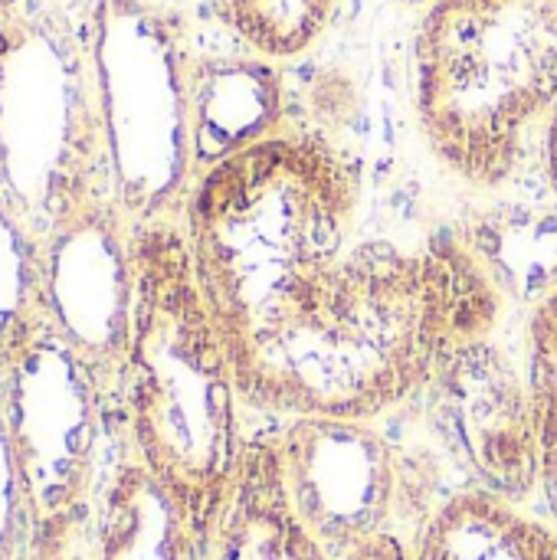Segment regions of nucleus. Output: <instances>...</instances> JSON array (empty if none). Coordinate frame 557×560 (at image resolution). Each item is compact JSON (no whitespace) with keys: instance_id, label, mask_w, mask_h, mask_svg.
<instances>
[{"instance_id":"obj_1","label":"nucleus","mask_w":557,"mask_h":560,"mask_svg":"<svg viewBox=\"0 0 557 560\" xmlns=\"http://www.w3.org/2000/svg\"><path fill=\"white\" fill-rule=\"evenodd\" d=\"M184 226L243 407L378 420L502 325L476 246L378 223L361 171L318 131L272 128L207 167Z\"/></svg>"},{"instance_id":"obj_2","label":"nucleus","mask_w":557,"mask_h":560,"mask_svg":"<svg viewBox=\"0 0 557 560\" xmlns=\"http://www.w3.org/2000/svg\"><path fill=\"white\" fill-rule=\"evenodd\" d=\"M240 384L184 217L135 226V302L118 371L128 456L171 495L210 558L246 433Z\"/></svg>"},{"instance_id":"obj_3","label":"nucleus","mask_w":557,"mask_h":560,"mask_svg":"<svg viewBox=\"0 0 557 560\" xmlns=\"http://www.w3.org/2000/svg\"><path fill=\"white\" fill-rule=\"evenodd\" d=\"M115 203L89 0H0V210L36 243Z\"/></svg>"},{"instance_id":"obj_4","label":"nucleus","mask_w":557,"mask_h":560,"mask_svg":"<svg viewBox=\"0 0 557 560\" xmlns=\"http://www.w3.org/2000/svg\"><path fill=\"white\" fill-rule=\"evenodd\" d=\"M414 108L463 184L502 187L557 108V0H433L414 36Z\"/></svg>"},{"instance_id":"obj_5","label":"nucleus","mask_w":557,"mask_h":560,"mask_svg":"<svg viewBox=\"0 0 557 560\" xmlns=\"http://www.w3.org/2000/svg\"><path fill=\"white\" fill-rule=\"evenodd\" d=\"M112 197L131 226L184 217L197 167V56L158 0H89Z\"/></svg>"},{"instance_id":"obj_6","label":"nucleus","mask_w":557,"mask_h":560,"mask_svg":"<svg viewBox=\"0 0 557 560\" xmlns=\"http://www.w3.org/2000/svg\"><path fill=\"white\" fill-rule=\"evenodd\" d=\"M0 404L30 512V560H72L108 479L98 476L105 440L121 430L118 387L39 318L0 381Z\"/></svg>"},{"instance_id":"obj_7","label":"nucleus","mask_w":557,"mask_h":560,"mask_svg":"<svg viewBox=\"0 0 557 560\" xmlns=\"http://www.w3.org/2000/svg\"><path fill=\"white\" fill-rule=\"evenodd\" d=\"M276 450L295 515L332 560L391 532L404 469L374 420L292 417L276 433Z\"/></svg>"},{"instance_id":"obj_8","label":"nucleus","mask_w":557,"mask_h":560,"mask_svg":"<svg viewBox=\"0 0 557 560\" xmlns=\"http://www.w3.org/2000/svg\"><path fill=\"white\" fill-rule=\"evenodd\" d=\"M36 302L39 318L118 387L135 302V226L118 203L36 243Z\"/></svg>"},{"instance_id":"obj_9","label":"nucleus","mask_w":557,"mask_h":560,"mask_svg":"<svg viewBox=\"0 0 557 560\" xmlns=\"http://www.w3.org/2000/svg\"><path fill=\"white\" fill-rule=\"evenodd\" d=\"M443 443L476 486L522 505L538 492V420L529 374L496 338L460 348L423 387Z\"/></svg>"},{"instance_id":"obj_10","label":"nucleus","mask_w":557,"mask_h":560,"mask_svg":"<svg viewBox=\"0 0 557 560\" xmlns=\"http://www.w3.org/2000/svg\"><path fill=\"white\" fill-rule=\"evenodd\" d=\"M207 560H332L289 502L272 433L246 440Z\"/></svg>"},{"instance_id":"obj_11","label":"nucleus","mask_w":557,"mask_h":560,"mask_svg":"<svg viewBox=\"0 0 557 560\" xmlns=\"http://www.w3.org/2000/svg\"><path fill=\"white\" fill-rule=\"evenodd\" d=\"M414 560H557V532L479 486L450 492L417 525Z\"/></svg>"},{"instance_id":"obj_12","label":"nucleus","mask_w":557,"mask_h":560,"mask_svg":"<svg viewBox=\"0 0 557 560\" xmlns=\"http://www.w3.org/2000/svg\"><path fill=\"white\" fill-rule=\"evenodd\" d=\"M92 532L95 560H207L181 509L131 456L108 472Z\"/></svg>"},{"instance_id":"obj_13","label":"nucleus","mask_w":557,"mask_h":560,"mask_svg":"<svg viewBox=\"0 0 557 560\" xmlns=\"http://www.w3.org/2000/svg\"><path fill=\"white\" fill-rule=\"evenodd\" d=\"M279 92L259 62L197 59V167L200 174L276 128Z\"/></svg>"},{"instance_id":"obj_14","label":"nucleus","mask_w":557,"mask_h":560,"mask_svg":"<svg viewBox=\"0 0 557 560\" xmlns=\"http://www.w3.org/2000/svg\"><path fill=\"white\" fill-rule=\"evenodd\" d=\"M217 16L259 56L289 59L309 49L341 0H210Z\"/></svg>"},{"instance_id":"obj_15","label":"nucleus","mask_w":557,"mask_h":560,"mask_svg":"<svg viewBox=\"0 0 557 560\" xmlns=\"http://www.w3.org/2000/svg\"><path fill=\"white\" fill-rule=\"evenodd\" d=\"M36 322V240L0 210V381Z\"/></svg>"},{"instance_id":"obj_16","label":"nucleus","mask_w":557,"mask_h":560,"mask_svg":"<svg viewBox=\"0 0 557 560\" xmlns=\"http://www.w3.org/2000/svg\"><path fill=\"white\" fill-rule=\"evenodd\" d=\"M535 420H538V492L545 495L552 528L557 532V325L532 312L529 364H525Z\"/></svg>"},{"instance_id":"obj_17","label":"nucleus","mask_w":557,"mask_h":560,"mask_svg":"<svg viewBox=\"0 0 557 560\" xmlns=\"http://www.w3.org/2000/svg\"><path fill=\"white\" fill-rule=\"evenodd\" d=\"M0 560H30V512L0 404Z\"/></svg>"},{"instance_id":"obj_18","label":"nucleus","mask_w":557,"mask_h":560,"mask_svg":"<svg viewBox=\"0 0 557 560\" xmlns=\"http://www.w3.org/2000/svg\"><path fill=\"white\" fill-rule=\"evenodd\" d=\"M341 560H414L410 558V541H404L397 532H384L374 541L361 545L358 551H351Z\"/></svg>"},{"instance_id":"obj_19","label":"nucleus","mask_w":557,"mask_h":560,"mask_svg":"<svg viewBox=\"0 0 557 560\" xmlns=\"http://www.w3.org/2000/svg\"><path fill=\"white\" fill-rule=\"evenodd\" d=\"M545 171H548V184L557 194V108L548 115V128H545Z\"/></svg>"},{"instance_id":"obj_20","label":"nucleus","mask_w":557,"mask_h":560,"mask_svg":"<svg viewBox=\"0 0 557 560\" xmlns=\"http://www.w3.org/2000/svg\"><path fill=\"white\" fill-rule=\"evenodd\" d=\"M401 3H433V0H401Z\"/></svg>"},{"instance_id":"obj_21","label":"nucleus","mask_w":557,"mask_h":560,"mask_svg":"<svg viewBox=\"0 0 557 560\" xmlns=\"http://www.w3.org/2000/svg\"><path fill=\"white\" fill-rule=\"evenodd\" d=\"M72 560H76V558H72Z\"/></svg>"}]
</instances>
